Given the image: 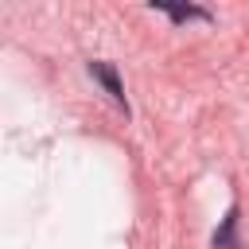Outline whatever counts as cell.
Returning a JSON list of instances; mask_svg holds the SVG:
<instances>
[{"mask_svg":"<svg viewBox=\"0 0 249 249\" xmlns=\"http://www.w3.org/2000/svg\"><path fill=\"white\" fill-rule=\"evenodd\" d=\"M89 74L105 86V93L117 101V105H124V89H121V82H117V74H113V66H105V62H89Z\"/></svg>","mask_w":249,"mask_h":249,"instance_id":"cell-1","label":"cell"},{"mask_svg":"<svg viewBox=\"0 0 249 249\" xmlns=\"http://www.w3.org/2000/svg\"><path fill=\"white\" fill-rule=\"evenodd\" d=\"M233 230H237V206H230V210H226V218H222V230H214V245H218V249H237V237H233Z\"/></svg>","mask_w":249,"mask_h":249,"instance_id":"cell-2","label":"cell"},{"mask_svg":"<svg viewBox=\"0 0 249 249\" xmlns=\"http://www.w3.org/2000/svg\"><path fill=\"white\" fill-rule=\"evenodd\" d=\"M175 23H187V19H210V12H202V8H163Z\"/></svg>","mask_w":249,"mask_h":249,"instance_id":"cell-3","label":"cell"}]
</instances>
